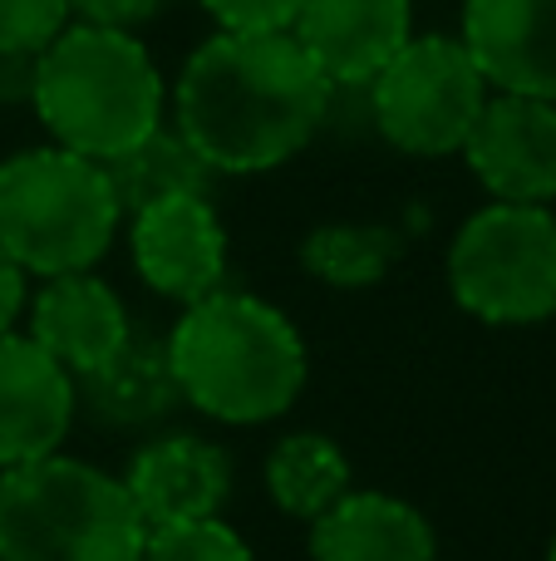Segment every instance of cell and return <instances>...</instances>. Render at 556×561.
Returning a JSON list of instances; mask_svg holds the SVG:
<instances>
[{"mask_svg": "<svg viewBox=\"0 0 556 561\" xmlns=\"http://www.w3.org/2000/svg\"><path fill=\"white\" fill-rule=\"evenodd\" d=\"M335 84L291 30H222L177 75V134L212 173H266L296 158L331 118Z\"/></svg>", "mask_w": 556, "mask_h": 561, "instance_id": "cell-1", "label": "cell"}, {"mask_svg": "<svg viewBox=\"0 0 556 561\" xmlns=\"http://www.w3.org/2000/svg\"><path fill=\"white\" fill-rule=\"evenodd\" d=\"M183 404L217 424L281 419L305 389V340L281 306L252 290H212L167 330Z\"/></svg>", "mask_w": 556, "mask_h": 561, "instance_id": "cell-2", "label": "cell"}, {"mask_svg": "<svg viewBox=\"0 0 556 561\" xmlns=\"http://www.w3.org/2000/svg\"><path fill=\"white\" fill-rule=\"evenodd\" d=\"M30 108L59 148L108 163L163 128V75L134 30L74 20L39 55Z\"/></svg>", "mask_w": 556, "mask_h": 561, "instance_id": "cell-3", "label": "cell"}, {"mask_svg": "<svg viewBox=\"0 0 556 561\" xmlns=\"http://www.w3.org/2000/svg\"><path fill=\"white\" fill-rule=\"evenodd\" d=\"M143 542L124 478L65 454L0 468V561H143Z\"/></svg>", "mask_w": 556, "mask_h": 561, "instance_id": "cell-4", "label": "cell"}, {"mask_svg": "<svg viewBox=\"0 0 556 561\" xmlns=\"http://www.w3.org/2000/svg\"><path fill=\"white\" fill-rule=\"evenodd\" d=\"M124 207L104 163L49 144L0 163V252L30 276L94 272L114 247Z\"/></svg>", "mask_w": 556, "mask_h": 561, "instance_id": "cell-5", "label": "cell"}, {"mask_svg": "<svg viewBox=\"0 0 556 561\" xmlns=\"http://www.w3.org/2000/svg\"><path fill=\"white\" fill-rule=\"evenodd\" d=\"M449 286L488 325H537L556 316V213L537 203H488L449 247Z\"/></svg>", "mask_w": 556, "mask_h": 561, "instance_id": "cell-6", "label": "cell"}, {"mask_svg": "<svg viewBox=\"0 0 556 561\" xmlns=\"http://www.w3.org/2000/svg\"><path fill=\"white\" fill-rule=\"evenodd\" d=\"M483 104L488 79L478 75L463 39L449 35H409V45L370 79L374 128L414 158L463 153Z\"/></svg>", "mask_w": 556, "mask_h": 561, "instance_id": "cell-7", "label": "cell"}, {"mask_svg": "<svg viewBox=\"0 0 556 561\" xmlns=\"http://www.w3.org/2000/svg\"><path fill=\"white\" fill-rule=\"evenodd\" d=\"M128 252L138 276L163 300L193 306V300L222 290L227 276V232L212 197H163V203L134 213Z\"/></svg>", "mask_w": 556, "mask_h": 561, "instance_id": "cell-8", "label": "cell"}, {"mask_svg": "<svg viewBox=\"0 0 556 561\" xmlns=\"http://www.w3.org/2000/svg\"><path fill=\"white\" fill-rule=\"evenodd\" d=\"M463 158L493 203L547 207L556 197V104L528 94H488Z\"/></svg>", "mask_w": 556, "mask_h": 561, "instance_id": "cell-9", "label": "cell"}, {"mask_svg": "<svg viewBox=\"0 0 556 561\" xmlns=\"http://www.w3.org/2000/svg\"><path fill=\"white\" fill-rule=\"evenodd\" d=\"M79 414V379L49 359L25 330L0 335V468L65 448Z\"/></svg>", "mask_w": 556, "mask_h": 561, "instance_id": "cell-10", "label": "cell"}, {"mask_svg": "<svg viewBox=\"0 0 556 561\" xmlns=\"http://www.w3.org/2000/svg\"><path fill=\"white\" fill-rule=\"evenodd\" d=\"M291 35L335 89H370V79L409 45V0H301Z\"/></svg>", "mask_w": 556, "mask_h": 561, "instance_id": "cell-11", "label": "cell"}, {"mask_svg": "<svg viewBox=\"0 0 556 561\" xmlns=\"http://www.w3.org/2000/svg\"><path fill=\"white\" fill-rule=\"evenodd\" d=\"M463 49L488 89L556 104V0H463Z\"/></svg>", "mask_w": 556, "mask_h": 561, "instance_id": "cell-12", "label": "cell"}, {"mask_svg": "<svg viewBox=\"0 0 556 561\" xmlns=\"http://www.w3.org/2000/svg\"><path fill=\"white\" fill-rule=\"evenodd\" d=\"M124 488L134 497L143 527L222 517V503L232 493V458L212 438L167 434L138 448L124 473Z\"/></svg>", "mask_w": 556, "mask_h": 561, "instance_id": "cell-13", "label": "cell"}, {"mask_svg": "<svg viewBox=\"0 0 556 561\" xmlns=\"http://www.w3.org/2000/svg\"><path fill=\"white\" fill-rule=\"evenodd\" d=\"M25 335L74 379H84L114 350L128 345L134 325H128V310L108 280H99L94 272H65L45 276V286L35 290Z\"/></svg>", "mask_w": 556, "mask_h": 561, "instance_id": "cell-14", "label": "cell"}, {"mask_svg": "<svg viewBox=\"0 0 556 561\" xmlns=\"http://www.w3.org/2000/svg\"><path fill=\"white\" fill-rule=\"evenodd\" d=\"M311 561H439V537L414 503L350 488L311 523Z\"/></svg>", "mask_w": 556, "mask_h": 561, "instance_id": "cell-15", "label": "cell"}, {"mask_svg": "<svg viewBox=\"0 0 556 561\" xmlns=\"http://www.w3.org/2000/svg\"><path fill=\"white\" fill-rule=\"evenodd\" d=\"M79 394H84L89 414H94L99 424H114V428L158 424V419H167L183 404V389H177L167 345L138 340V335H128L124 350H114L99 369H89V375L79 379Z\"/></svg>", "mask_w": 556, "mask_h": 561, "instance_id": "cell-16", "label": "cell"}, {"mask_svg": "<svg viewBox=\"0 0 556 561\" xmlns=\"http://www.w3.org/2000/svg\"><path fill=\"white\" fill-rule=\"evenodd\" d=\"M104 173H108V183H114V197L128 217L163 203V197H207L212 193V178H217L177 128H153L143 144L108 158Z\"/></svg>", "mask_w": 556, "mask_h": 561, "instance_id": "cell-17", "label": "cell"}, {"mask_svg": "<svg viewBox=\"0 0 556 561\" xmlns=\"http://www.w3.org/2000/svg\"><path fill=\"white\" fill-rule=\"evenodd\" d=\"M266 493L281 513L315 523L350 493V458L325 434H286L266 454Z\"/></svg>", "mask_w": 556, "mask_h": 561, "instance_id": "cell-18", "label": "cell"}, {"mask_svg": "<svg viewBox=\"0 0 556 561\" xmlns=\"http://www.w3.org/2000/svg\"><path fill=\"white\" fill-rule=\"evenodd\" d=\"M399 252H404V237L394 232V227L331 222V227H315L301 242V266L335 290H364L390 276Z\"/></svg>", "mask_w": 556, "mask_h": 561, "instance_id": "cell-19", "label": "cell"}, {"mask_svg": "<svg viewBox=\"0 0 556 561\" xmlns=\"http://www.w3.org/2000/svg\"><path fill=\"white\" fill-rule=\"evenodd\" d=\"M143 561H256L236 527L222 517H197V523L148 527Z\"/></svg>", "mask_w": 556, "mask_h": 561, "instance_id": "cell-20", "label": "cell"}, {"mask_svg": "<svg viewBox=\"0 0 556 561\" xmlns=\"http://www.w3.org/2000/svg\"><path fill=\"white\" fill-rule=\"evenodd\" d=\"M69 15V0H0V55H45Z\"/></svg>", "mask_w": 556, "mask_h": 561, "instance_id": "cell-21", "label": "cell"}, {"mask_svg": "<svg viewBox=\"0 0 556 561\" xmlns=\"http://www.w3.org/2000/svg\"><path fill=\"white\" fill-rule=\"evenodd\" d=\"M202 5L222 30L256 35V30H291L301 0H202Z\"/></svg>", "mask_w": 556, "mask_h": 561, "instance_id": "cell-22", "label": "cell"}, {"mask_svg": "<svg viewBox=\"0 0 556 561\" xmlns=\"http://www.w3.org/2000/svg\"><path fill=\"white\" fill-rule=\"evenodd\" d=\"M79 20L89 25H114V30H134V25H148V20L163 10V0H69Z\"/></svg>", "mask_w": 556, "mask_h": 561, "instance_id": "cell-23", "label": "cell"}, {"mask_svg": "<svg viewBox=\"0 0 556 561\" xmlns=\"http://www.w3.org/2000/svg\"><path fill=\"white\" fill-rule=\"evenodd\" d=\"M25 276H30V272L15 262V256L0 252V335H10V330H15V320L25 316V306H30Z\"/></svg>", "mask_w": 556, "mask_h": 561, "instance_id": "cell-24", "label": "cell"}, {"mask_svg": "<svg viewBox=\"0 0 556 561\" xmlns=\"http://www.w3.org/2000/svg\"><path fill=\"white\" fill-rule=\"evenodd\" d=\"M39 55H0V104H30L35 99Z\"/></svg>", "mask_w": 556, "mask_h": 561, "instance_id": "cell-25", "label": "cell"}, {"mask_svg": "<svg viewBox=\"0 0 556 561\" xmlns=\"http://www.w3.org/2000/svg\"><path fill=\"white\" fill-rule=\"evenodd\" d=\"M547 561H556V542H552V557H547Z\"/></svg>", "mask_w": 556, "mask_h": 561, "instance_id": "cell-26", "label": "cell"}]
</instances>
